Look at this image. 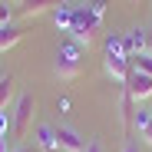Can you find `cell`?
Segmentation results:
<instances>
[{
  "label": "cell",
  "mask_w": 152,
  "mask_h": 152,
  "mask_svg": "<svg viewBox=\"0 0 152 152\" xmlns=\"http://www.w3.org/2000/svg\"><path fill=\"white\" fill-rule=\"evenodd\" d=\"M4 23H10V7L0 4V27H4Z\"/></svg>",
  "instance_id": "cell-11"
},
{
  "label": "cell",
  "mask_w": 152,
  "mask_h": 152,
  "mask_svg": "<svg viewBox=\"0 0 152 152\" xmlns=\"http://www.w3.org/2000/svg\"><path fill=\"white\" fill-rule=\"evenodd\" d=\"M0 80H4V73H0Z\"/></svg>",
  "instance_id": "cell-18"
},
{
  "label": "cell",
  "mask_w": 152,
  "mask_h": 152,
  "mask_svg": "<svg viewBox=\"0 0 152 152\" xmlns=\"http://www.w3.org/2000/svg\"><path fill=\"white\" fill-rule=\"evenodd\" d=\"M86 152H103V142H99V139H93V142L86 145Z\"/></svg>",
  "instance_id": "cell-12"
},
{
  "label": "cell",
  "mask_w": 152,
  "mask_h": 152,
  "mask_svg": "<svg viewBox=\"0 0 152 152\" xmlns=\"http://www.w3.org/2000/svg\"><path fill=\"white\" fill-rule=\"evenodd\" d=\"M23 40V27H17V23H4L0 27V53H7L10 46H17Z\"/></svg>",
  "instance_id": "cell-5"
},
{
  "label": "cell",
  "mask_w": 152,
  "mask_h": 152,
  "mask_svg": "<svg viewBox=\"0 0 152 152\" xmlns=\"http://www.w3.org/2000/svg\"><path fill=\"white\" fill-rule=\"evenodd\" d=\"M37 142H40V149H46V152H56L60 145H56V126H40L37 129Z\"/></svg>",
  "instance_id": "cell-8"
},
{
  "label": "cell",
  "mask_w": 152,
  "mask_h": 152,
  "mask_svg": "<svg viewBox=\"0 0 152 152\" xmlns=\"http://www.w3.org/2000/svg\"><path fill=\"white\" fill-rule=\"evenodd\" d=\"M142 139L152 145V119H149V126H145V129H142Z\"/></svg>",
  "instance_id": "cell-13"
},
{
  "label": "cell",
  "mask_w": 152,
  "mask_h": 152,
  "mask_svg": "<svg viewBox=\"0 0 152 152\" xmlns=\"http://www.w3.org/2000/svg\"><path fill=\"white\" fill-rule=\"evenodd\" d=\"M149 50H152V33H149Z\"/></svg>",
  "instance_id": "cell-17"
},
{
  "label": "cell",
  "mask_w": 152,
  "mask_h": 152,
  "mask_svg": "<svg viewBox=\"0 0 152 152\" xmlns=\"http://www.w3.org/2000/svg\"><path fill=\"white\" fill-rule=\"evenodd\" d=\"M126 86H129V99L142 103V99H149V96H152V76L132 66V73H129V80H126Z\"/></svg>",
  "instance_id": "cell-3"
},
{
  "label": "cell",
  "mask_w": 152,
  "mask_h": 152,
  "mask_svg": "<svg viewBox=\"0 0 152 152\" xmlns=\"http://www.w3.org/2000/svg\"><path fill=\"white\" fill-rule=\"evenodd\" d=\"M56 145H60L63 152H86V139L76 132L73 126H66V122L56 126Z\"/></svg>",
  "instance_id": "cell-4"
},
{
  "label": "cell",
  "mask_w": 152,
  "mask_h": 152,
  "mask_svg": "<svg viewBox=\"0 0 152 152\" xmlns=\"http://www.w3.org/2000/svg\"><path fill=\"white\" fill-rule=\"evenodd\" d=\"M106 69H109V76H116V80H129V73H126V60L116 56L113 50H109V56H106Z\"/></svg>",
  "instance_id": "cell-9"
},
{
  "label": "cell",
  "mask_w": 152,
  "mask_h": 152,
  "mask_svg": "<svg viewBox=\"0 0 152 152\" xmlns=\"http://www.w3.org/2000/svg\"><path fill=\"white\" fill-rule=\"evenodd\" d=\"M13 96H17V83H13V76H4V80H0V113L10 109Z\"/></svg>",
  "instance_id": "cell-7"
},
{
  "label": "cell",
  "mask_w": 152,
  "mask_h": 152,
  "mask_svg": "<svg viewBox=\"0 0 152 152\" xmlns=\"http://www.w3.org/2000/svg\"><path fill=\"white\" fill-rule=\"evenodd\" d=\"M132 66H136V69H142V73H149V76H152V53H139V56H136V63H132Z\"/></svg>",
  "instance_id": "cell-10"
},
{
  "label": "cell",
  "mask_w": 152,
  "mask_h": 152,
  "mask_svg": "<svg viewBox=\"0 0 152 152\" xmlns=\"http://www.w3.org/2000/svg\"><path fill=\"white\" fill-rule=\"evenodd\" d=\"M0 152H10L7 149V132H0Z\"/></svg>",
  "instance_id": "cell-14"
},
{
  "label": "cell",
  "mask_w": 152,
  "mask_h": 152,
  "mask_svg": "<svg viewBox=\"0 0 152 152\" xmlns=\"http://www.w3.org/2000/svg\"><path fill=\"white\" fill-rule=\"evenodd\" d=\"M60 4L63 0H20V13L23 17H37V13H46V10H53Z\"/></svg>",
  "instance_id": "cell-6"
},
{
  "label": "cell",
  "mask_w": 152,
  "mask_h": 152,
  "mask_svg": "<svg viewBox=\"0 0 152 152\" xmlns=\"http://www.w3.org/2000/svg\"><path fill=\"white\" fill-rule=\"evenodd\" d=\"M83 69V53L76 43H63L60 53H56V73L63 76V80H73V76H80Z\"/></svg>",
  "instance_id": "cell-2"
},
{
  "label": "cell",
  "mask_w": 152,
  "mask_h": 152,
  "mask_svg": "<svg viewBox=\"0 0 152 152\" xmlns=\"http://www.w3.org/2000/svg\"><path fill=\"white\" fill-rule=\"evenodd\" d=\"M122 152H139V149H136L132 142H126V149H122Z\"/></svg>",
  "instance_id": "cell-15"
},
{
  "label": "cell",
  "mask_w": 152,
  "mask_h": 152,
  "mask_svg": "<svg viewBox=\"0 0 152 152\" xmlns=\"http://www.w3.org/2000/svg\"><path fill=\"white\" fill-rule=\"evenodd\" d=\"M13 152H33V149H27V145H20V149H13Z\"/></svg>",
  "instance_id": "cell-16"
},
{
  "label": "cell",
  "mask_w": 152,
  "mask_h": 152,
  "mask_svg": "<svg viewBox=\"0 0 152 152\" xmlns=\"http://www.w3.org/2000/svg\"><path fill=\"white\" fill-rule=\"evenodd\" d=\"M33 113H37V99H33L30 93L17 96V106H13V136H17V139H23V136L30 132Z\"/></svg>",
  "instance_id": "cell-1"
}]
</instances>
